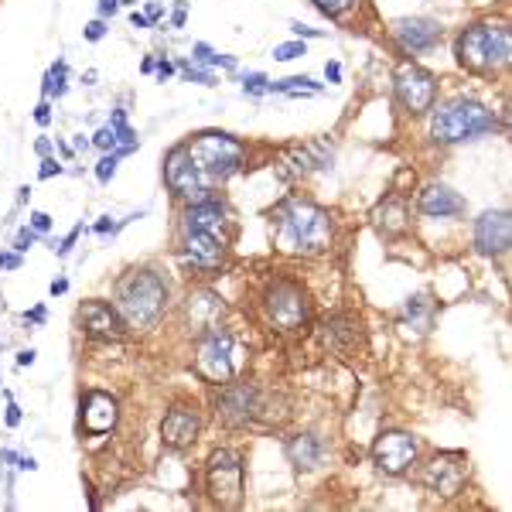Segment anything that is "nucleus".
I'll return each instance as SVG.
<instances>
[{
  "label": "nucleus",
  "mask_w": 512,
  "mask_h": 512,
  "mask_svg": "<svg viewBox=\"0 0 512 512\" xmlns=\"http://www.w3.org/2000/svg\"><path fill=\"white\" fill-rule=\"evenodd\" d=\"M110 127L117 130V154H127V151H134L137 147V134L127 127V113L117 110L113 113V120H110Z\"/></svg>",
  "instance_id": "a878e982"
},
{
  "label": "nucleus",
  "mask_w": 512,
  "mask_h": 512,
  "mask_svg": "<svg viewBox=\"0 0 512 512\" xmlns=\"http://www.w3.org/2000/svg\"><path fill=\"white\" fill-rule=\"evenodd\" d=\"M198 437V414L192 407H175L168 417H164L161 424V441L168 444V448H188Z\"/></svg>",
  "instance_id": "aec40b11"
},
{
  "label": "nucleus",
  "mask_w": 512,
  "mask_h": 512,
  "mask_svg": "<svg viewBox=\"0 0 512 512\" xmlns=\"http://www.w3.org/2000/svg\"><path fill=\"white\" fill-rule=\"evenodd\" d=\"M130 24H134V28H147V24H151V21H147V14H130Z\"/></svg>",
  "instance_id": "79ce46f5"
},
{
  "label": "nucleus",
  "mask_w": 512,
  "mask_h": 512,
  "mask_svg": "<svg viewBox=\"0 0 512 512\" xmlns=\"http://www.w3.org/2000/svg\"><path fill=\"white\" fill-rule=\"evenodd\" d=\"M393 35L407 52H431L437 41H441L444 28L431 18H403L393 24Z\"/></svg>",
  "instance_id": "2eb2a0df"
},
{
  "label": "nucleus",
  "mask_w": 512,
  "mask_h": 512,
  "mask_svg": "<svg viewBox=\"0 0 512 512\" xmlns=\"http://www.w3.org/2000/svg\"><path fill=\"white\" fill-rule=\"evenodd\" d=\"M359 4V0H315L318 11H325L328 18H342L345 11H352V7Z\"/></svg>",
  "instance_id": "cd10ccee"
},
{
  "label": "nucleus",
  "mask_w": 512,
  "mask_h": 512,
  "mask_svg": "<svg viewBox=\"0 0 512 512\" xmlns=\"http://www.w3.org/2000/svg\"><path fill=\"white\" fill-rule=\"evenodd\" d=\"M417 209L431 219H454L465 216V198L448 185H427L417 198Z\"/></svg>",
  "instance_id": "a211bd4d"
},
{
  "label": "nucleus",
  "mask_w": 512,
  "mask_h": 512,
  "mask_svg": "<svg viewBox=\"0 0 512 512\" xmlns=\"http://www.w3.org/2000/svg\"><path fill=\"white\" fill-rule=\"evenodd\" d=\"M185 76L192 79V82H202V86H216V79H212L209 72H202V69H192V65H188V69H185Z\"/></svg>",
  "instance_id": "473e14b6"
},
{
  "label": "nucleus",
  "mask_w": 512,
  "mask_h": 512,
  "mask_svg": "<svg viewBox=\"0 0 512 512\" xmlns=\"http://www.w3.org/2000/svg\"><path fill=\"white\" fill-rule=\"evenodd\" d=\"M226 209L216 198H202V202H188L185 216H181V233H212L219 236L226 229Z\"/></svg>",
  "instance_id": "f3484780"
},
{
  "label": "nucleus",
  "mask_w": 512,
  "mask_h": 512,
  "mask_svg": "<svg viewBox=\"0 0 512 512\" xmlns=\"http://www.w3.org/2000/svg\"><path fill=\"white\" fill-rule=\"evenodd\" d=\"M35 120H38V123H48V120H52V113H48V106H45V103H41L38 110H35Z\"/></svg>",
  "instance_id": "37998d69"
},
{
  "label": "nucleus",
  "mask_w": 512,
  "mask_h": 512,
  "mask_svg": "<svg viewBox=\"0 0 512 512\" xmlns=\"http://www.w3.org/2000/svg\"><path fill=\"white\" fill-rule=\"evenodd\" d=\"M117 4H120V0H99V11H103V14H113V11H117Z\"/></svg>",
  "instance_id": "c03bdc74"
},
{
  "label": "nucleus",
  "mask_w": 512,
  "mask_h": 512,
  "mask_svg": "<svg viewBox=\"0 0 512 512\" xmlns=\"http://www.w3.org/2000/svg\"><path fill=\"white\" fill-rule=\"evenodd\" d=\"M188 158H192L195 171L202 175L205 188L216 185V181L233 178L243 164V144L233 140L229 134H198L185 144Z\"/></svg>",
  "instance_id": "39448f33"
},
{
  "label": "nucleus",
  "mask_w": 512,
  "mask_h": 512,
  "mask_svg": "<svg viewBox=\"0 0 512 512\" xmlns=\"http://www.w3.org/2000/svg\"><path fill=\"white\" fill-rule=\"evenodd\" d=\"M287 458L297 468H318L321 465V441L315 434H297L287 441Z\"/></svg>",
  "instance_id": "393cba45"
},
{
  "label": "nucleus",
  "mask_w": 512,
  "mask_h": 512,
  "mask_svg": "<svg viewBox=\"0 0 512 512\" xmlns=\"http://www.w3.org/2000/svg\"><path fill=\"white\" fill-rule=\"evenodd\" d=\"M52 175H62V164L45 161V164H41V178H52Z\"/></svg>",
  "instance_id": "58836bf2"
},
{
  "label": "nucleus",
  "mask_w": 512,
  "mask_h": 512,
  "mask_svg": "<svg viewBox=\"0 0 512 512\" xmlns=\"http://www.w3.org/2000/svg\"><path fill=\"white\" fill-rule=\"evenodd\" d=\"M171 72H175V65H171V62H161V65H158V76H161V82L168 79Z\"/></svg>",
  "instance_id": "a18cd8bd"
},
{
  "label": "nucleus",
  "mask_w": 512,
  "mask_h": 512,
  "mask_svg": "<svg viewBox=\"0 0 512 512\" xmlns=\"http://www.w3.org/2000/svg\"><path fill=\"white\" fill-rule=\"evenodd\" d=\"M393 89H396L400 106L407 113H414V117L431 110L434 99H437V79L431 76V72L417 69V65H403V69L396 72V86Z\"/></svg>",
  "instance_id": "1a4fd4ad"
},
{
  "label": "nucleus",
  "mask_w": 512,
  "mask_h": 512,
  "mask_svg": "<svg viewBox=\"0 0 512 512\" xmlns=\"http://www.w3.org/2000/svg\"><path fill=\"white\" fill-rule=\"evenodd\" d=\"M301 55H308L304 41H287V45H277L274 48V59L277 62H291V59H301Z\"/></svg>",
  "instance_id": "c85d7f7f"
},
{
  "label": "nucleus",
  "mask_w": 512,
  "mask_h": 512,
  "mask_svg": "<svg viewBox=\"0 0 512 512\" xmlns=\"http://www.w3.org/2000/svg\"><path fill=\"white\" fill-rule=\"evenodd\" d=\"M222 318V301L216 294H195L188 297V321H192L195 328H202V332H212L216 328V321Z\"/></svg>",
  "instance_id": "5701e85b"
},
{
  "label": "nucleus",
  "mask_w": 512,
  "mask_h": 512,
  "mask_svg": "<svg viewBox=\"0 0 512 512\" xmlns=\"http://www.w3.org/2000/svg\"><path fill=\"white\" fill-rule=\"evenodd\" d=\"M79 321L86 328L89 338H103V342H117L123 335V321L117 308H110L106 301H86L79 308Z\"/></svg>",
  "instance_id": "4468645a"
},
{
  "label": "nucleus",
  "mask_w": 512,
  "mask_h": 512,
  "mask_svg": "<svg viewBox=\"0 0 512 512\" xmlns=\"http://www.w3.org/2000/svg\"><path fill=\"white\" fill-rule=\"evenodd\" d=\"M475 246L485 256H499L512 246V222L509 212H485L475 222Z\"/></svg>",
  "instance_id": "ddd939ff"
},
{
  "label": "nucleus",
  "mask_w": 512,
  "mask_h": 512,
  "mask_svg": "<svg viewBox=\"0 0 512 512\" xmlns=\"http://www.w3.org/2000/svg\"><path fill=\"white\" fill-rule=\"evenodd\" d=\"M195 369H198V376H205L209 383H229L236 373L233 338H229L226 332H219V328L205 332V338L195 349Z\"/></svg>",
  "instance_id": "6e6552de"
},
{
  "label": "nucleus",
  "mask_w": 512,
  "mask_h": 512,
  "mask_svg": "<svg viewBox=\"0 0 512 512\" xmlns=\"http://www.w3.org/2000/svg\"><path fill=\"white\" fill-rule=\"evenodd\" d=\"M195 59L198 62H209L212 59V48L209 45H195Z\"/></svg>",
  "instance_id": "ea45409f"
},
{
  "label": "nucleus",
  "mask_w": 512,
  "mask_h": 512,
  "mask_svg": "<svg viewBox=\"0 0 512 512\" xmlns=\"http://www.w3.org/2000/svg\"><path fill=\"white\" fill-rule=\"evenodd\" d=\"M253 410H256L253 386L236 383V386H226V390L219 393V417L226 420L229 427H243L246 420L253 417Z\"/></svg>",
  "instance_id": "6ab92c4d"
},
{
  "label": "nucleus",
  "mask_w": 512,
  "mask_h": 512,
  "mask_svg": "<svg viewBox=\"0 0 512 512\" xmlns=\"http://www.w3.org/2000/svg\"><path fill=\"white\" fill-rule=\"evenodd\" d=\"M31 362H35V352H31V349L18 355V366H31Z\"/></svg>",
  "instance_id": "de8ad7c7"
},
{
  "label": "nucleus",
  "mask_w": 512,
  "mask_h": 512,
  "mask_svg": "<svg viewBox=\"0 0 512 512\" xmlns=\"http://www.w3.org/2000/svg\"><path fill=\"white\" fill-rule=\"evenodd\" d=\"M325 342L332 345L338 355H355V349H362V325L352 315H335L325 325Z\"/></svg>",
  "instance_id": "4be33fe9"
},
{
  "label": "nucleus",
  "mask_w": 512,
  "mask_h": 512,
  "mask_svg": "<svg viewBox=\"0 0 512 512\" xmlns=\"http://www.w3.org/2000/svg\"><path fill=\"white\" fill-rule=\"evenodd\" d=\"M93 144L99 147V151H113V154H117V130H113L110 123H106V127H99L96 137H93Z\"/></svg>",
  "instance_id": "c756f323"
},
{
  "label": "nucleus",
  "mask_w": 512,
  "mask_h": 512,
  "mask_svg": "<svg viewBox=\"0 0 512 512\" xmlns=\"http://www.w3.org/2000/svg\"><path fill=\"white\" fill-rule=\"evenodd\" d=\"M325 76L332 79V82H338V76H342V69H338V62H332V65H328V69H325Z\"/></svg>",
  "instance_id": "49530a36"
},
{
  "label": "nucleus",
  "mask_w": 512,
  "mask_h": 512,
  "mask_svg": "<svg viewBox=\"0 0 512 512\" xmlns=\"http://www.w3.org/2000/svg\"><path fill=\"white\" fill-rule=\"evenodd\" d=\"M454 55L465 65L468 72H478V76H495L509 65L512 55V38L506 24H472L468 31L458 35V45H454Z\"/></svg>",
  "instance_id": "7ed1b4c3"
},
{
  "label": "nucleus",
  "mask_w": 512,
  "mask_h": 512,
  "mask_svg": "<svg viewBox=\"0 0 512 512\" xmlns=\"http://www.w3.org/2000/svg\"><path fill=\"white\" fill-rule=\"evenodd\" d=\"M31 243H35V233H31V229H21V233H18V243H14V250L24 253V250H31Z\"/></svg>",
  "instance_id": "72a5a7b5"
},
{
  "label": "nucleus",
  "mask_w": 512,
  "mask_h": 512,
  "mask_svg": "<svg viewBox=\"0 0 512 512\" xmlns=\"http://www.w3.org/2000/svg\"><path fill=\"white\" fill-rule=\"evenodd\" d=\"M164 181H168L171 192L178 198H185V202H202V198H209V188H205L202 175L195 171L185 144L175 147V151L168 154V161H164Z\"/></svg>",
  "instance_id": "9d476101"
},
{
  "label": "nucleus",
  "mask_w": 512,
  "mask_h": 512,
  "mask_svg": "<svg viewBox=\"0 0 512 512\" xmlns=\"http://www.w3.org/2000/svg\"><path fill=\"white\" fill-rule=\"evenodd\" d=\"M103 35H106V24H103V21H93V24L86 28V38H89V41H99Z\"/></svg>",
  "instance_id": "e433bc0d"
},
{
  "label": "nucleus",
  "mask_w": 512,
  "mask_h": 512,
  "mask_svg": "<svg viewBox=\"0 0 512 512\" xmlns=\"http://www.w3.org/2000/svg\"><path fill=\"white\" fill-rule=\"evenodd\" d=\"M407 205L400 202V198H386L383 205L373 212V219H376V229L383 236H400L403 229H407Z\"/></svg>",
  "instance_id": "b1692460"
},
{
  "label": "nucleus",
  "mask_w": 512,
  "mask_h": 512,
  "mask_svg": "<svg viewBox=\"0 0 512 512\" xmlns=\"http://www.w3.org/2000/svg\"><path fill=\"white\" fill-rule=\"evenodd\" d=\"M373 461L379 472L386 475H403L410 465L417 461V441L403 431H390L383 434L379 441L373 444Z\"/></svg>",
  "instance_id": "9b49d317"
},
{
  "label": "nucleus",
  "mask_w": 512,
  "mask_h": 512,
  "mask_svg": "<svg viewBox=\"0 0 512 512\" xmlns=\"http://www.w3.org/2000/svg\"><path fill=\"white\" fill-rule=\"evenodd\" d=\"M318 93L321 82L308 79V76H294V79H284V82H267V93Z\"/></svg>",
  "instance_id": "bb28decb"
},
{
  "label": "nucleus",
  "mask_w": 512,
  "mask_h": 512,
  "mask_svg": "<svg viewBox=\"0 0 512 512\" xmlns=\"http://www.w3.org/2000/svg\"><path fill=\"white\" fill-rule=\"evenodd\" d=\"M222 253H226V246H222L219 236H212V233H181V260L192 263V267H198V270L219 267Z\"/></svg>",
  "instance_id": "dca6fc26"
},
{
  "label": "nucleus",
  "mask_w": 512,
  "mask_h": 512,
  "mask_svg": "<svg viewBox=\"0 0 512 512\" xmlns=\"http://www.w3.org/2000/svg\"><path fill=\"white\" fill-rule=\"evenodd\" d=\"M65 287H69L65 280H55V284H52V294H65Z\"/></svg>",
  "instance_id": "3c124183"
},
{
  "label": "nucleus",
  "mask_w": 512,
  "mask_h": 512,
  "mask_svg": "<svg viewBox=\"0 0 512 512\" xmlns=\"http://www.w3.org/2000/svg\"><path fill=\"white\" fill-rule=\"evenodd\" d=\"M291 31H294L297 38H321V31H318V28H304V24H297V21L291 24Z\"/></svg>",
  "instance_id": "c9c22d12"
},
{
  "label": "nucleus",
  "mask_w": 512,
  "mask_h": 512,
  "mask_svg": "<svg viewBox=\"0 0 512 512\" xmlns=\"http://www.w3.org/2000/svg\"><path fill=\"white\" fill-rule=\"evenodd\" d=\"M7 424H11V427H18V424H21V410L14 407V403L7 407Z\"/></svg>",
  "instance_id": "a19ab883"
},
{
  "label": "nucleus",
  "mask_w": 512,
  "mask_h": 512,
  "mask_svg": "<svg viewBox=\"0 0 512 512\" xmlns=\"http://www.w3.org/2000/svg\"><path fill=\"white\" fill-rule=\"evenodd\" d=\"M243 89L246 93H267V79H263L260 72H253V76L243 79Z\"/></svg>",
  "instance_id": "2f4dec72"
},
{
  "label": "nucleus",
  "mask_w": 512,
  "mask_h": 512,
  "mask_svg": "<svg viewBox=\"0 0 512 512\" xmlns=\"http://www.w3.org/2000/svg\"><path fill=\"white\" fill-rule=\"evenodd\" d=\"M164 304H168V287L154 270H134L117 284V315L127 328L147 332L158 325Z\"/></svg>",
  "instance_id": "f03ea898"
},
{
  "label": "nucleus",
  "mask_w": 512,
  "mask_h": 512,
  "mask_svg": "<svg viewBox=\"0 0 512 512\" xmlns=\"http://www.w3.org/2000/svg\"><path fill=\"white\" fill-rule=\"evenodd\" d=\"M495 130V117L489 106L475 99H451L437 106L431 120V137L437 144H461V140H478Z\"/></svg>",
  "instance_id": "20e7f679"
},
{
  "label": "nucleus",
  "mask_w": 512,
  "mask_h": 512,
  "mask_svg": "<svg viewBox=\"0 0 512 512\" xmlns=\"http://www.w3.org/2000/svg\"><path fill=\"white\" fill-rule=\"evenodd\" d=\"M117 424V400L106 393H89L82 403V427L89 434H106Z\"/></svg>",
  "instance_id": "412c9836"
},
{
  "label": "nucleus",
  "mask_w": 512,
  "mask_h": 512,
  "mask_svg": "<svg viewBox=\"0 0 512 512\" xmlns=\"http://www.w3.org/2000/svg\"><path fill=\"white\" fill-rule=\"evenodd\" d=\"M181 24H185V7H178L175 11V28H181Z\"/></svg>",
  "instance_id": "8fccbe9b"
},
{
  "label": "nucleus",
  "mask_w": 512,
  "mask_h": 512,
  "mask_svg": "<svg viewBox=\"0 0 512 512\" xmlns=\"http://www.w3.org/2000/svg\"><path fill=\"white\" fill-rule=\"evenodd\" d=\"M117 161H120V154H106V158L103 161H99V168H96V178L99 181H103V185H106V181H110L113 175H117Z\"/></svg>",
  "instance_id": "7c9ffc66"
},
{
  "label": "nucleus",
  "mask_w": 512,
  "mask_h": 512,
  "mask_svg": "<svg viewBox=\"0 0 512 512\" xmlns=\"http://www.w3.org/2000/svg\"><path fill=\"white\" fill-rule=\"evenodd\" d=\"M24 318H31V321H41V318H45V308H35V311H31V315H24Z\"/></svg>",
  "instance_id": "603ef678"
},
{
  "label": "nucleus",
  "mask_w": 512,
  "mask_h": 512,
  "mask_svg": "<svg viewBox=\"0 0 512 512\" xmlns=\"http://www.w3.org/2000/svg\"><path fill=\"white\" fill-rule=\"evenodd\" d=\"M465 454L461 451H444L431 458V465L424 468V485L437 495H444V499H451V495L461 492V485H465Z\"/></svg>",
  "instance_id": "f8f14e48"
},
{
  "label": "nucleus",
  "mask_w": 512,
  "mask_h": 512,
  "mask_svg": "<svg viewBox=\"0 0 512 512\" xmlns=\"http://www.w3.org/2000/svg\"><path fill=\"white\" fill-rule=\"evenodd\" d=\"M209 495L222 509H236L243 502V458L236 451H216L209 458Z\"/></svg>",
  "instance_id": "0eeeda50"
},
{
  "label": "nucleus",
  "mask_w": 512,
  "mask_h": 512,
  "mask_svg": "<svg viewBox=\"0 0 512 512\" xmlns=\"http://www.w3.org/2000/svg\"><path fill=\"white\" fill-rule=\"evenodd\" d=\"M31 226H35V233H45V229L52 226V219H48L45 212H35V216H31Z\"/></svg>",
  "instance_id": "4c0bfd02"
},
{
  "label": "nucleus",
  "mask_w": 512,
  "mask_h": 512,
  "mask_svg": "<svg viewBox=\"0 0 512 512\" xmlns=\"http://www.w3.org/2000/svg\"><path fill=\"white\" fill-rule=\"evenodd\" d=\"M154 18H161V7H158V4L147 7V21H154Z\"/></svg>",
  "instance_id": "09e8293b"
},
{
  "label": "nucleus",
  "mask_w": 512,
  "mask_h": 512,
  "mask_svg": "<svg viewBox=\"0 0 512 512\" xmlns=\"http://www.w3.org/2000/svg\"><path fill=\"white\" fill-rule=\"evenodd\" d=\"M267 318L274 321L280 332H297V328L308 325L311 318V304L308 294L294 284V280H277L267 291Z\"/></svg>",
  "instance_id": "423d86ee"
},
{
  "label": "nucleus",
  "mask_w": 512,
  "mask_h": 512,
  "mask_svg": "<svg viewBox=\"0 0 512 512\" xmlns=\"http://www.w3.org/2000/svg\"><path fill=\"white\" fill-rule=\"evenodd\" d=\"M274 219V243L280 253L321 256L332 246V219L318 205L301 202V198H287Z\"/></svg>",
  "instance_id": "f257e3e1"
},
{
  "label": "nucleus",
  "mask_w": 512,
  "mask_h": 512,
  "mask_svg": "<svg viewBox=\"0 0 512 512\" xmlns=\"http://www.w3.org/2000/svg\"><path fill=\"white\" fill-rule=\"evenodd\" d=\"M21 256L18 253H0V270H18Z\"/></svg>",
  "instance_id": "f704fd0d"
}]
</instances>
